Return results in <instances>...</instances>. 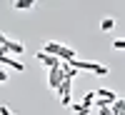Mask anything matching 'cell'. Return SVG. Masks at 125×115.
Instances as JSON below:
<instances>
[{"mask_svg":"<svg viewBox=\"0 0 125 115\" xmlns=\"http://www.w3.org/2000/svg\"><path fill=\"white\" fill-rule=\"evenodd\" d=\"M0 115H13V110H10L8 105H0Z\"/></svg>","mask_w":125,"mask_h":115,"instance_id":"cell-14","label":"cell"},{"mask_svg":"<svg viewBox=\"0 0 125 115\" xmlns=\"http://www.w3.org/2000/svg\"><path fill=\"white\" fill-rule=\"evenodd\" d=\"M98 113H100V115H113V113H110V110H108V108H100V110H98Z\"/></svg>","mask_w":125,"mask_h":115,"instance_id":"cell-17","label":"cell"},{"mask_svg":"<svg viewBox=\"0 0 125 115\" xmlns=\"http://www.w3.org/2000/svg\"><path fill=\"white\" fill-rule=\"evenodd\" d=\"M35 58H38L40 63H43V65H48L50 70H53V68H60V65H62V60H58V58H53V55L43 53V50H40V53H35Z\"/></svg>","mask_w":125,"mask_h":115,"instance_id":"cell-2","label":"cell"},{"mask_svg":"<svg viewBox=\"0 0 125 115\" xmlns=\"http://www.w3.org/2000/svg\"><path fill=\"white\" fill-rule=\"evenodd\" d=\"M33 5H35L33 0H18V3H15V10H30Z\"/></svg>","mask_w":125,"mask_h":115,"instance_id":"cell-9","label":"cell"},{"mask_svg":"<svg viewBox=\"0 0 125 115\" xmlns=\"http://www.w3.org/2000/svg\"><path fill=\"white\" fill-rule=\"evenodd\" d=\"M43 53H48V55H53V58H58V53H60V43H45L43 45Z\"/></svg>","mask_w":125,"mask_h":115,"instance_id":"cell-6","label":"cell"},{"mask_svg":"<svg viewBox=\"0 0 125 115\" xmlns=\"http://www.w3.org/2000/svg\"><path fill=\"white\" fill-rule=\"evenodd\" d=\"M62 80H65V78H62V70L60 68H53V70L48 73V85H50V90H58Z\"/></svg>","mask_w":125,"mask_h":115,"instance_id":"cell-1","label":"cell"},{"mask_svg":"<svg viewBox=\"0 0 125 115\" xmlns=\"http://www.w3.org/2000/svg\"><path fill=\"white\" fill-rule=\"evenodd\" d=\"M5 80H8V73H5V70H0V83H5Z\"/></svg>","mask_w":125,"mask_h":115,"instance_id":"cell-16","label":"cell"},{"mask_svg":"<svg viewBox=\"0 0 125 115\" xmlns=\"http://www.w3.org/2000/svg\"><path fill=\"white\" fill-rule=\"evenodd\" d=\"M110 73V68L108 65H95V70H93V75H98V78H105Z\"/></svg>","mask_w":125,"mask_h":115,"instance_id":"cell-10","label":"cell"},{"mask_svg":"<svg viewBox=\"0 0 125 115\" xmlns=\"http://www.w3.org/2000/svg\"><path fill=\"white\" fill-rule=\"evenodd\" d=\"M108 110H110L113 115H123V110H125V100H123V98H118V100H113L110 105H108Z\"/></svg>","mask_w":125,"mask_h":115,"instance_id":"cell-5","label":"cell"},{"mask_svg":"<svg viewBox=\"0 0 125 115\" xmlns=\"http://www.w3.org/2000/svg\"><path fill=\"white\" fill-rule=\"evenodd\" d=\"M3 48H5V53H25V45L18 43V40H10V38L3 40Z\"/></svg>","mask_w":125,"mask_h":115,"instance_id":"cell-4","label":"cell"},{"mask_svg":"<svg viewBox=\"0 0 125 115\" xmlns=\"http://www.w3.org/2000/svg\"><path fill=\"white\" fill-rule=\"evenodd\" d=\"M70 88H73V80H68V78H65V80L60 83V88H58L55 93H58L60 98H65V95H70Z\"/></svg>","mask_w":125,"mask_h":115,"instance_id":"cell-7","label":"cell"},{"mask_svg":"<svg viewBox=\"0 0 125 115\" xmlns=\"http://www.w3.org/2000/svg\"><path fill=\"white\" fill-rule=\"evenodd\" d=\"M113 28H115V20H113V18H103V23H100V30H103V33H110Z\"/></svg>","mask_w":125,"mask_h":115,"instance_id":"cell-8","label":"cell"},{"mask_svg":"<svg viewBox=\"0 0 125 115\" xmlns=\"http://www.w3.org/2000/svg\"><path fill=\"white\" fill-rule=\"evenodd\" d=\"M0 63H3L5 68H13V70H18V73H25V65H23L20 60L10 58V55H0Z\"/></svg>","mask_w":125,"mask_h":115,"instance_id":"cell-3","label":"cell"},{"mask_svg":"<svg viewBox=\"0 0 125 115\" xmlns=\"http://www.w3.org/2000/svg\"><path fill=\"white\" fill-rule=\"evenodd\" d=\"M73 113H75V115H88L90 108H85V105H80V103H75V105H73Z\"/></svg>","mask_w":125,"mask_h":115,"instance_id":"cell-12","label":"cell"},{"mask_svg":"<svg viewBox=\"0 0 125 115\" xmlns=\"http://www.w3.org/2000/svg\"><path fill=\"white\" fill-rule=\"evenodd\" d=\"M3 40H5V35L0 33V55H8V53H5V48H3Z\"/></svg>","mask_w":125,"mask_h":115,"instance_id":"cell-15","label":"cell"},{"mask_svg":"<svg viewBox=\"0 0 125 115\" xmlns=\"http://www.w3.org/2000/svg\"><path fill=\"white\" fill-rule=\"evenodd\" d=\"M113 48H115V50H125V40H113Z\"/></svg>","mask_w":125,"mask_h":115,"instance_id":"cell-13","label":"cell"},{"mask_svg":"<svg viewBox=\"0 0 125 115\" xmlns=\"http://www.w3.org/2000/svg\"><path fill=\"white\" fill-rule=\"evenodd\" d=\"M93 100H95V90H90V93H85V98H83V103H80V105H85V108H90V105H93Z\"/></svg>","mask_w":125,"mask_h":115,"instance_id":"cell-11","label":"cell"}]
</instances>
